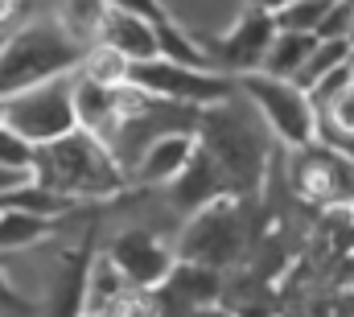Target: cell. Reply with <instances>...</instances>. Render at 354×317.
I'll return each instance as SVG.
<instances>
[{"instance_id": "1", "label": "cell", "mask_w": 354, "mask_h": 317, "mask_svg": "<svg viewBox=\"0 0 354 317\" xmlns=\"http://www.w3.org/2000/svg\"><path fill=\"white\" fill-rule=\"evenodd\" d=\"M194 141L227 181L231 198H256L264 190L272 145H268V128L260 124V116H252V107H239L235 99L218 107H202Z\"/></svg>"}, {"instance_id": "2", "label": "cell", "mask_w": 354, "mask_h": 317, "mask_svg": "<svg viewBox=\"0 0 354 317\" xmlns=\"http://www.w3.org/2000/svg\"><path fill=\"white\" fill-rule=\"evenodd\" d=\"M29 177H33L41 190H50V194L66 198L71 206L115 198V194L128 185L124 169L111 161V153H107L95 136L79 132V128H75V132H66V136H62V141H54V145L33 149Z\"/></svg>"}, {"instance_id": "3", "label": "cell", "mask_w": 354, "mask_h": 317, "mask_svg": "<svg viewBox=\"0 0 354 317\" xmlns=\"http://www.w3.org/2000/svg\"><path fill=\"white\" fill-rule=\"evenodd\" d=\"M83 58V46L71 42L58 21H29L12 33H4L0 46V103L37 87V82L75 75Z\"/></svg>"}, {"instance_id": "4", "label": "cell", "mask_w": 354, "mask_h": 317, "mask_svg": "<svg viewBox=\"0 0 354 317\" xmlns=\"http://www.w3.org/2000/svg\"><path fill=\"white\" fill-rule=\"evenodd\" d=\"M248 223H252L248 198H218V202L185 215V227L174 243V260L227 272V268L243 264V255H248V243H252Z\"/></svg>"}, {"instance_id": "5", "label": "cell", "mask_w": 354, "mask_h": 317, "mask_svg": "<svg viewBox=\"0 0 354 317\" xmlns=\"http://www.w3.org/2000/svg\"><path fill=\"white\" fill-rule=\"evenodd\" d=\"M71 87L75 75H62V79L37 82L12 99L0 103V124L21 136L29 149H41V145H54L62 141L66 132H75V103H71Z\"/></svg>"}, {"instance_id": "6", "label": "cell", "mask_w": 354, "mask_h": 317, "mask_svg": "<svg viewBox=\"0 0 354 317\" xmlns=\"http://www.w3.org/2000/svg\"><path fill=\"white\" fill-rule=\"evenodd\" d=\"M235 95H243L252 103V111L260 116L268 136H276L284 149H309L313 132H317V111L309 103L305 91H297L284 79H268V75H239Z\"/></svg>"}, {"instance_id": "7", "label": "cell", "mask_w": 354, "mask_h": 317, "mask_svg": "<svg viewBox=\"0 0 354 317\" xmlns=\"http://www.w3.org/2000/svg\"><path fill=\"white\" fill-rule=\"evenodd\" d=\"M128 82L140 87L153 99H169V103H185V107H218L227 99H235V82L218 71H189V66H174V62H136L128 66Z\"/></svg>"}, {"instance_id": "8", "label": "cell", "mask_w": 354, "mask_h": 317, "mask_svg": "<svg viewBox=\"0 0 354 317\" xmlns=\"http://www.w3.org/2000/svg\"><path fill=\"white\" fill-rule=\"evenodd\" d=\"M288 185L313 202V206H351L354 202V165L338 153L309 145V149H288Z\"/></svg>"}, {"instance_id": "9", "label": "cell", "mask_w": 354, "mask_h": 317, "mask_svg": "<svg viewBox=\"0 0 354 317\" xmlns=\"http://www.w3.org/2000/svg\"><path fill=\"white\" fill-rule=\"evenodd\" d=\"M103 255L115 264V272L124 276L128 289H145V293H153L169 276V268L177 264L174 247L157 231H149V227H124L120 235L107 243Z\"/></svg>"}, {"instance_id": "10", "label": "cell", "mask_w": 354, "mask_h": 317, "mask_svg": "<svg viewBox=\"0 0 354 317\" xmlns=\"http://www.w3.org/2000/svg\"><path fill=\"white\" fill-rule=\"evenodd\" d=\"M272 37H276L272 17L248 8L223 37L202 42V50H206V58H210V66H214L218 75H227V79L235 75V79H239V75H256V71H260V62H264Z\"/></svg>"}, {"instance_id": "11", "label": "cell", "mask_w": 354, "mask_h": 317, "mask_svg": "<svg viewBox=\"0 0 354 317\" xmlns=\"http://www.w3.org/2000/svg\"><path fill=\"white\" fill-rule=\"evenodd\" d=\"M223 276L227 272H214V268H202V264H181L177 260L169 268V276L153 289V305L157 317H189L202 305H218L223 297Z\"/></svg>"}, {"instance_id": "12", "label": "cell", "mask_w": 354, "mask_h": 317, "mask_svg": "<svg viewBox=\"0 0 354 317\" xmlns=\"http://www.w3.org/2000/svg\"><path fill=\"white\" fill-rule=\"evenodd\" d=\"M169 198H174V206L181 215H194V210H202V206H210V202H218V198H231V190H227V181L218 177V169L210 165V157H206L202 149H194L189 165L169 181Z\"/></svg>"}, {"instance_id": "13", "label": "cell", "mask_w": 354, "mask_h": 317, "mask_svg": "<svg viewBox=\"0 0 354 317\" xmlns=\"http://www.w3.org/2000/svg\"><path fill=\"white\" fill-rule=\"evenodd\" d=\"M95 42L107 46V50H115L128 66L157 58V29L149 21H140V17H128V12H115V8H107Z\"/></svg>"}, {"instance_id": "14", "label": "cell", "mask_w": 354, "mask_h": 317, "mask_svg": "<svg viewBox=\"0 0 354 317\" xmlns=\"http://www.w3.org/2000/svg\"><path fill=\"white\" fill-rule=\"evenodd\" d=\"M194 149H198V141L189 136V132H174V136H161V141H153L140 161H136V169L128 173V181H140V185H169L177 173L189 165L194 157Z\"/></svg>"}, {"instance_id": "15", "label": "cell", "mask_w": 354, "mask_h": 317, "mask_svg": "<svg viewBox=\"0 0 354 317\" xmlns=\"http://www.w3.org/2000/svg\"><path fill=\"white\" fill-rule=\"evenodd\" d=\"M313 46H317L313 33H284V29H276V37H272V46H268V54H264V62H260V75L292 82L297 71L309 62Z\"/></svg>"}, {"instance_id": "16", "label": "cell", "mask_w": 354, "mask_h": 317, "mask_svg": "<svg viewBox=\"0 0 354 317\" xmlns=\"http://www.w3.org/2000/svg\"><path fill=\"white\" fill-rule=\"evenodd\" d=\"M153 29H157V58H161V62L189 66V71H214V66H210V58H206V50H202V42H198V37H189L174 17L157 21Z\"/></svg>"}, {"instance_id": "17", "label": "cell", "mask_w": 354, "mask_h": 317, "mask_svg": "<svg viewBox=\"0 0 354 317\" xmlns=\"http://www.w3.org/2000/svg\"><path fill=\"white\" fill-rule=\"evenodd\" d=\"M87 264L91 255H71L62 276L54 280L50 293V317H83V301H87Z\"/></svg>"}, {"instance_id": "18", "label": "cell", "mask_w": 354, "mask_h": 317, "mask_svg": "<svg viewBox=\"0 0 354 317\" xmlns=\"http://www.w3.org/2000/svg\"><path fill=\"white\" fill-rule=\"evenodd\" d=\"M128 293L124 276L115 272V264L107 255H95L87 264V301H83V314H95V317H107L111 305Z\"/></svg>"}, {"instance_id": "19", "label": "cell", "mask_w": 354, "mask_h": 317, "mask_svg": "<svg viewBox=\"0 0 354 317\" xmlns=\"http://www.w3.org/2000/svg\"><path fill=\"white\" fill-rule=\"evenodd\" d=\"M103 17H107V0H58V29L71 37V42H79L83 50L95 46V37H99V25H103Z\"/></svg>"}, {"instance_id": "20", "label": "cell", "mask_w": 354, "mask_h": 317, "mask_svg": "<svg viewBox=\"0 0 354 317\" xmlns=\"http://www.w3.org/2000/svg\"><path fill=\"white\" fill-rule=\"evenodd\" d=\"M50 235H54V223L21 215V210H0V251H21Z\"/></svg>"}, {"instance_id": "21", "label": "cell", "mask_w": 354, "mask_h": 317, "mask_svg": "<svg viewBox=\"0 0 354 317\" xmlns=\"http://www.w3.org/2000/svg\"><path fill=\"white\" fill-rule=\"evenodd\" d=\"M75 75L87 82H99V87H120V82H128V62L115 54V50H107V46H87L83 50V58H79V66H75Z\"/></svg>"}, {"instance_id": "22", "label": "cell", "mask_w": 354, "mask_h": 317, "mask_svg": "<svg viewBox=\"0 0 354 317\" xmlns=\"http://www.w3.org/2000/svg\"><path fill=\"white\" fill-rule=\"evenodd\" d=\"M351 50H354V46L346 42V37H338V42H317V46H313V54H309V62L297 71L292 87H297V91H309L317 79H326L330 71L346 66V62H351Z\"/></svg>"}, {"instance_id": "23", "label": "cell", "mask_w": 354, "mask_h": 317, "mask_svg": "<svg viewBox=\"0 0 354 317\" xmlns=\"http://www.w3.org/2000/svg\"><path fill=\"white\" fill-rule=\"evenodd\" d=\"M330 4H334V0H292L284 12L272 17V25L284 29V33H313V37H317V25H322V17L330 12Z\"/></svg>"}, {"instance_id": "24", "label": "cell", "mask_w": 354, "mask_h": 317, "mask_svg": "<svg viewBox=\"0 0 354 317\" xmlns=\"http://www.w3.org/2000/svg\"><path fill=\"white\" fill-rule=\"evenodd\" d=\"M351 29H354V8L346 0H334L330 12H326L322 25H317V42H338V37L351 42Z\"/></svg>"}, {"instance_id": "25", "label": "cell", "mask_w": 354, "mask_h": 317, "mask_svg": "<svg viewBox=\"0 0 354 317\" xmlns=\"http://www.w3.org/2000/svg\"><path fill=\"white\" fill-rule=\"evenodd\" d=\"M29 165H33V149H29L21 136H12V132L0 124V169H12V173H29Z\"/></svg>"}, {"instance_id": "26", "label": "cell", "mask_w": 354, "mask_h": 317, "mask_svg": "<svg viewBox=\"0 0 354 317\" xmlns=\"http://www.w3.org/2000/svg\"><path fill=\"white\" fill-rule=\"evenodd\" d=\"M317 116H322V120H330L338 132L354 136V82L342 91V95H338V99H334V103H330V107H322Z\"/></svg>"}, {"instance_id": "27", "label": "cell", "mask_w": 354, "mask_h": 317, "mask_svg": "<svg viewBox=\"0 0 354 317\" xmlns=\"http://www.w3.org/2000/svg\"><path fill=\"white\" fill-rule=\"evenodd\" d=\"M107 317H157L153 293H145V289H128V293L111 305V314Z\"/></svg>"}, {"instance_id": "28", "label": "cell", "mask_w": 354, "mask_h": 317, "mask_svg": "<svg viewBox=\"0 0 354 317\" xmlns=\"http://www.w3.org/2000/svg\"><path fill=\"white\" fill-rule=\"evenodd\" d=\"M107 8L128 12V17H140V21H149V25H157V21H165V17H169L161 0H107Z\"/></svg>"}, {"instance_id": "29", "label": "cell", "mask_w": 354, "mask_h": 317, "mask_svg": "<svg viewBox=\"0 0 354 317\" xmlns=\"http://www.w3.org/2000/svg\"><path fill=\"white\" fill-rule=\"evenodd\" d=\"M309 317H354V293L342 289V293H330V297H317Z\"/></svg>"}, {"instance_id": "30", "label": "cell", "mask_w": 354, "mask_h": 317, "mask_svg": "<svg viewBox=\"0 0 354 317\" xmlns=\"http://www.w3.org/2000/svg\"><path fill=\"white\" fill-rule=\"evenodd\" d=\"M0 309L4 314H33V301L12 289V280L4 276V268H0Z\"/></svg>"}, {"instance_id": "31", "label": "cell", "mask_w": 354, "mask_h": 317, "mask_svg": "<svg viewBox=\"0 0 354 317\" xmlns=\"http://www.w3.org/2000/svg\"><path fill=\"white\" fill-rule=\"evenodd\" d=\"M292 0H252V8L256 12H264V17H276V12H284Z\"/></svg>"}, {"instance_id": "32", "label": "cell", "mask_w": 354, "mask_h": 317, "mask_svg": "<svg viewBox=\"0 0 354 317\" xmlns=\"http://www.w3.org/2000/svg\"><path fill=\"white\" fill-rule=\"evenodd\" d=\"M29 173H12V169H0V194H8L12 185H21Z\"/></svg>"}, {"instance_id": "33", "label": "cell", "mask_w": 354, "mask_h": 317, "mask_svg": "<svg viewBox=\"0 0 354 317\" xmlns=\"http://www.w3.org/2000/svg\"><path fill=\"white\" fill-rule=\"evenodd\" d=\"M231 317H272L268 305H243V309H231Z\"/></svg>"}, {"instance_id": "34", "label": "cell", "mask_w": 354, "mask_h": 317, "mask_svg": "<svg viewBox=\"0 0 354 317\" xmlns=\"http://www.w3.org/2000/svg\"><path fill=\"white\" fill-rule=\"evenodd\" d=\"M189 317H231V309H223V305H202V309H194Z\"/></svg>"}, {"instance_id": "35", "label": "cell", "mask_w": 354, "mask_h": 317, "mask_svg": "<svg viewBox=\"0 0 354 317\" xmlns=\"http://www.w3.org/2000/svg\"><path fill=\"white\" fill-rule=\"evenodd\" d=\"M346 71H351V82H354V50H351V62H346Z\"/></svg>"}, {"instance_id": "36", "label": "cell", "mask_w": 354, "mask_h": 317, "mask_svg": "<svg viewBox=\"0 0 354 317\" xmlns=\"http://www.w3.org/2000/svg\"><path fill=\"white\" fill-rule=\"evenodd\" d=\"M0 46H4V29H0Z\"/></svg>"}, {"instance_id": "37", "label": "cell", "mask_w": 354, "mask_h": 317, "mask_svg": "<svg viewBox=\"0 0 354 317\" xmlns=\"http://www.w3.org/2000/svg\"><path fill=\"white\" fill-rule=\"evenodd\" d=\"M351 46H354V29H351Z\"/></svg>"}, {"instance_id": "38", "label": "cell", "mask_w": 354, "mask_h": 317, "mask_svg": "<svg viewBox=\"0 0 354 317\" xmlns=\"http://www.w3.org/2000/svg\"><path fill=\"white\" fill-rule=\"evenodd\" d=\"M346 4H351V8H354V0H346Z\"/></svg>"}, {"instance_id": "39", "label": "cell", "mask_w": 354, "mask_h": 317, "mask_svg": "<svg viewBox=\"0 0 354 317\" xmlns=\"http://www.w3.org/2000/svg\"><path fill=\"white\" fill-rule=\"evenodd\" d=\"M83 317H95V314H83Z\"/></svg>"}, {"instance_id": "40", "label": "cell", "mask_w": 354, "mask_h": 317, "mask_svg": "<svg viewBox=\"0 0 354 317\" xmlns=\"http://www.w3.org/2000/svg\"><path fill=\"white\" fill-rule=\"evenodd\" d=\"M272 317H276V314H272Z\"/></svg>"}]
</instances>
